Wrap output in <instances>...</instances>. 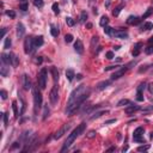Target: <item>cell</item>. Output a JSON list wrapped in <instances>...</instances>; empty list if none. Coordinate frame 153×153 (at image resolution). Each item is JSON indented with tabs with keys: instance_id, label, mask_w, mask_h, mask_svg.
<instances>
[{
	"instance_id": "obj_1",
	"label": "cell",
	"mask_w": 153,
	"mask_h": 153,
	"mask_svg": "<svg viewBox=\"0 0 153 153\" xmlns=\"http://www.w3.org/2000/svg\"><path fill=\"white\" fill-rule=\"evenodd\" d=\"M85 128H86V123H81V125H79L74 130H73V132H72V133H71L70 135H68V138H67L66 141H65L62 148H61V152H65V151H67V150L70 148L71 146H72V144L75 141V139H77L80 134H83L84 133Z\"/></svg>"
},
{
	"instance_id": "obj_2",
	"label": "cell",
	"mask_w": 153,
	"mask_h": 153,
	"mask_svg": "<svg viewBox=\"0 0 153 153\" xmlns=\"http://www.w3.org/2000/svg\"><path fill=\"white\" fill-rule=\"evenodd\" d=\"M32 96H34V111L35 114H37L42 107V93L38 87H32Z\"/></svg>"
},
{
	"instance_id": "obj_3",
	"label": "cell",
	"mask_w": 153,
	"mask_h": 153,
	"mask_svg": "<svg viewBox=\"0 0 153 153\" xmlns=\"http://www.w3.org/2000/svg\"><path fill=\"white\" fill-rule=\"evenodd\" d=\"M47 79H48V71L45 67H43L40 73H38V77H37V81H38V86L41 90H44L45 86H47Z\"/></svg>"
},
{
	"instance_id": "obj_4",
	"label": "cell",
	"mask_w": 153,
	"mask_h": 153,
	"mask_svg": "<svg viewBox=\"0 0 153 153\" xmlns=\"http://www.w3.org/2000/svg\"><path fill=\"white\" fill-rule=\"evenodd\" d=\"M49 100H50V104L55 107L57 104V100H59V90H57V86L54 85L50 90V93H49Z\"/></svg>"
},
{
	"instance_id": "obj_5",
	"label": "cell",
	"mask_w": 153,
	"mask_h": 153,
	"mask_svg": "<svg viewBox=\"0 0 153 153\" xmlns=\"http://www.w3.org/2000/svg\"><path fill=\"white\" fill-rule=\"evenodd\" d=\"M34 48H35L34 38H31V37H27L25 41H24V52H25V54H30V53H32Z\"/></svg>"
},
{
	"instance_id": "obj_6",
	"label": "cell",
	"mask_w": 153,
	"mask_h": 153,
	"mask_svg": "<svg viewBox=\"0 0 153 153\" xmlns=\"http://www.w3.org/2000/svg\"><path fill=\"white\" fill-rule=\"evenodd\" d=\"M70 128H71L70 125H67V123H66V125H63L61 128H60V129H59V130H57V132H56L55 134H54V139H60L61 136H63V134H66V133L68 132V129H70Z\"/></svg>"
},
{
	"instance_id": "obj_7",
	"label": "cell",
	"mask_w": 153,
	"mask_h": 153,
	"mask_svg": "<svg viewBox=\"0 0 153 153\" xmlns=\"http://www.w3.org/2000/svg\"><path fill=\"white\" fill-rule=\"evenodd\" d=\"M23 86H24V90L32 89V84H31V80H30L28 74H24V75H23Z\"/></svg>"
},
{
	"instance_id": "obj_8",
	"label": "cell",
	"mask_w": 153,
	"mask_h": 153,
	"mask_svg": "<svg viewBox=\"0 0 153 153\" xmlns=\"http://www.w3.org/2000/svg\"><path fill=\"white\" fill-rule=\"evenodd\" d=\"M74 50L78 54H83L84 53V44L80 40H77V41L74 42Z\"/></svg>"
},
{
	"instance_id": "obj_9",
	"label": "cell",
	"mask_w": 153,
	"mask_h": 153,
	"mask_svg": "<svg viewBox=\"0 0 153 153\" xmlns=\"http://www.w3.org/2000/svg\"><path fill=\"white\" fill-rule=\"evenodd\" d=\"M128 70L127 67H123V68H121V70H118V71H116L114 74L111 75V80H116V79H120L123 74L126 73V71Z\"/></svg>"
},
{
	"instance_id": "obj_10",
	"label": "cell",
	"mask_w": 153,
	"mask_h": 153,
	"mask_svg": "<svg viewBox=\"0 0 153 153\" xmlns=\"http://www.w3.org/2000/svg\"><path fill=\"white\" fill-rule=\"evenodd\" d=\"M138 110H140V107H139V105H134V104H130V105H128V107L125 109L126 114H128V115H130V114H134V112L138 111Z\"/></svg>"
},
{
	"instance_id": "obj_11",
	"label": "cell",
	"mask_w": 153,
	"mask_h": 153,
	"mask_svg": "<svg viewBox=\"0 0 153 153\" xmlns=\"http://www.w3.org/2000/svg\"><path fill=\"white\" fill-rule=\"evenodd\" d=\"M141 22L139 17H135V16H129L128 19H127V24H130V25H136Z\"/></svg>"
},
{
	"instance_id": "obj_12",
	"label": "cell",
	"mask_w": 153,
	"mask_h": 153,
	"mask_svg": "<svg viewBox=\"0 0 153 153\" xmlns=\"http://www.w3.org/2000/svg\"><path fill=\"white\" fill-rule=\"evenodd\" d=\"M24 34H25L24 25H23L22 23H18V24H17V36H18V38H22V37L24 36Z\"/></svg>"
},
{
	"instance_id": "obj_13",
	"label": "cell",
	"mask_w": 153,
	"mask_h": 153,
	"mask_svg": "<svg viewBox=\"0 0 153 153\" xmlns=\"http://www.w3.org/2000/svg\"><path fill=\"white\" fill-rule=\"evenodd\" d=\"M114 36L117 37V38H127V37H128V34H127V31H125V30H117V31L114 32Z\"/></svg>"
},
{
	"instance_id": "obj_14",
	"label": "cell",
	"mask_w": 153,
	"mask_h": 153,
	"mask_svg": "<svg viewBox=\"0 0 153 153\" xmlns=\"http://www.w3.org/2000/svg\"><path fill=\"white\" fill-rule=\"evenodd\" d=\"M10 60H11V65L13 66V67H17L18 66V63H19V57L13 54V53H10Z\"/></svg>"
},
{
	"instance_id": "obj_15",
	"label": "cell",
	"mask_w": 153,
	"mask_h": 153,
	"mask_svg": "<svg viewBox=\"0 0 153 153\" xmlns=\"http://www.w3.org/2000/svg\"><path fill=\"white\" fill-rule=\"evenodd\" d=\"M0 73H1L2 77H7L10 74V67H7L6 63H2L1 67H0Z\"/></svg>"
},
{
	"instance_id": "obj_16",
	"label": "cell",
	"mask_w": 153,
	"mask_h": 153,
	"mask_svg": "<svg viewBox=\"0 0 153 153\" xmlns=\"http://www.w3.org/2000/svg\"><path fill=\"white\" fill-rule=\"evenodd\" d=\"M110 84H111V80H104V81H100V83L97 85V90L102 91V90L107 89L108 86H110Z\"/></svg>"
},
{
	"instance_id": "obj_17",
	"label": "cell",
	"mask_w": 153,
	"mask_h": 153,
	"mask_svg": "<svg viewBox=\"0 0 153 153\" xmlns=\"http://www.w3.org/2000/svg\"><path fill=\"white\" fill-rule=\"evenodd\" d=\"M104 114H108V110H100V111H96V112H91V116H90V120H96L98 117H100L102 115Z\"/></svg>"
},
{
	"instance_id": "obj_18",
	"label": "cell",
	"mask_w": 153,
	"mask_h": 153,
	"mask_svg": "<svg viewBox=\"0 0 153 153\" xmlns=\"http://www.w3.org/2000/svg\"><path fill=\"white\" fill-rule=\"evenodd\" d=\"M1 61H2V63H6V65H11L10 54H5V53H2V54H1Z\"/></svg>"
},
{
	"instance_id": "obj_19",
	"label": "cell",
	"mask_w": 153,
	"mask_h": 153,
	"mask_svg": "<svg viewBox=\"0 0 153 153\" xmlns=\"http://www.w3.org/2000/svg\"><path fill=\"white\" fill-rule=\"evenodd\" d=\"M50 72H52V75H53V79H54V81H59V72L56 70V67H52L50 68Z\"/></svg>"
},
{
	"instance_id": "obj_20",
	"label": "cell",
	"mask_w": 153,
	"mask_h": 153,
	"mask_svg": "<svg viewBox=\"0 0 153 153\" xmlns=\"http://www.w3.org/2000/svg\"><path fill=\"white\" fill-rule=\"evenodd\" d=\"M108 23H109V18L107 17V16H103L102 18H100V20H99V25L100 27H107L108 25Z\"/></svg>"
},
{
	"instance_id": "obj_21",
	"label": "cell",
	"mask_w": 153,
	"mask_h": 153,
	"mask_svg": "<svg viewBox=\"0 0 153 153\" xmlns=\"http://www.w3.org/2000/svg\"><path fill=\"white\" fill-rule=\"evenodd\" d=\"M74 77H75V74H74V71H73V70H71V68H70V70L66 71V78H67L70 81L73 80V78H74Z\"/></svg>"
},
{
	"instance_id": "obj_22",
	"label": "cell",
	"mask_w": 153,
	"mask_h": 153,
	"mask_svg": "<svg viewBox=\"0 0 153 153\" xmlns=\"http://www.w3.org/2000/svg\"><path fill=\"white\" fill-rule=\"evenodd\" d=\"M12 110H13V114H14V117L17 118L19 116V112H18V105H17V102L13 100L12 102Z\"/></svg>"
},
{
	"instance_id": "obj_23",
	"label": "cell",
	"mask_w": 153,
	"mask_h": 153,
	"mask_svg": "<svg viewBox=\"0 0 153 153\" xmlns=\"http://www.w3.org/2000/svg\"><path fill=\"white\" fill-rule=\"evenodd\" d=\"M34 43H35V47H41L42 44H43V37L38 36V37L34 38Z\"/></svg>"
},
{
	"instance_id": "obj_24",
	"label": "cell",
	"mask_w": 153,
	"mask_h": 153,
	"mask_svg": "<svg viewBox=\"0 0 153 153\" xmlns=\"http://www.w3.org/2000/svg\"><path fill=\"white\" fill-rule=\"evenodd\" d=\"M49 114H50V110H49V108H48V104L43 108V120H47L48 117H49Z\"/></svg>"
},
{
	"instance_id": "obj_25",
	"label": "cell",
	"mask_w": 153,
	"mask_h": 153,
	"mask_svg": "<svg viewBox=\"0 0 153 153\" xmlns=\"http://www.w3.org/2000/svg\"><path fill=\"white\" fill-rule=\"evenodd\" d=\"M97 43H98V37L97 36H92V38H91V50H95V47H96Z\"/></svg>"
},
{
	"instance_id": "obj_26",
	"label": "cell",
	"mask_w": 153,
	"mask_h": 153,
	"mask_svg": "<svg viewBox=\"0 0 153 153\" xmlns=\"http://www.w3.org/2000/svg\"><path fill=\"white\" fill-rule=\"evenodd\" d=\"M144 134V128L142 127H138L135 130H134V135L133 136H140V135H142Z\"/></svg>"
},
{
	"instance_id": "obj_27",
	"label": "cell",
	"mask_w": 153,
	"mask_h": 153,
	"mask_svg": "<svg viewBox=\"0 0 153 153\" xmlns=\"http://www.w3.org/2000/svg\"><path fill=\"white\" fill-rule=\"evenodd\" d=\"M132 103H130V100H128V99H121L118 103H117V107H123V105H130Z\"/></svg>"
},
{
	"instance_id": "obj_28",
	"label": "cell",
	"mask_w": 153,
	"mask_h": 153,
	"mask_svg": "<svg viewBox=\"0 0 153 153\" xmlns=\"http://www.w3.org/2000/svg\"><path fill=\"white\" fill-rule=\"evenodd\" d=\"M11 44H12V41H11V38H10V37H7V38L5 40V43H4V49H10Z\"/></svg>"
},
{
	"instance_id": "obj_29",
	"label": "cell",
	"mask_w": 153,
	"mask_h": 153,
	"mask_svg": "<svg viewBox=\"0 0 153 153\" xmlns=\"http://www.w3.org/2000/svg\"><path fill=\"white\" fill-rule=\"evenodd\" d=\"M86 19H87V13H86V11H83L81 13H80V23H85L86 22Z\"/></svg>"
},
{
	"instance_id": "obj_30",
	"label": "cell",
	"mask_w": 153,
	"mask_h": 153,
	"mask_svg": "<svg viewBox=\"0 0 153 153\" xmlns=\"http://www.w3.org/2000/svg\"><path fill=\"white\" fill-rule=\"evenodd\" d=\"M152 13H153V9H152V7H150V9H148V10H147V11L144 13V16H142V19H146V18H148V17H150Z\"/></svg>"
},
{
	"instance_id": "obj_31",
	"label": "cell",
	"mask_w": 153,
	"mask_h": 153,
	"mask_svg": "<svg viewBox=\"0 0 153 153\" xmlns=\"http://www.w3.org/2000/svg\"><path fill=\"white\" fill-rule=\"evenodd\" d=\"M104 32H105L107 35H114L115 31H114V29L112 28H110V27L107 25V27H104Z\"/></svg>"
},
{
	"instance_id": "obj_32",
	"label": "cell",
	"mask_w": 153,
	"mask_h": 153,
	"mask_svg": "<svg viewBox=\"0 0 153 153\" xmlns=\"http://www.w3.org/2000/svg\"><path fill=\"white\" fill-rule=\"evenodd\" d=\"M50 34H52L53 37H57V36H59V30H57L55 27H52V29H50Z\"/></svg>"
},
{
	"instance_id": "obj_33",
	"label": "cell",
	"mask_w": 153,
	"mask_h": 153,
	"mask_svg": "<svg viewBox=\"0 0 153 153\" xmlns=\"http://www.w3.org/2000/svg\"><path fill=\"white\" fill-rule=\"evenodd\" d=\"M66 23H67L68 27H74V24H75V22H74L73 18H71V17H67V18H66Z\"/></svg>"
},
{
	"instance_id": "obj_34",
	"label": "cell",
	"mask_w": 153,
	"mask_h": 153,
	"mask_svg": "<svg viewBox=\"0 0 153 153\" xmlns=\"http://www.w3.org/2000/svg\"><path fill=\"white\" fill-rule=\"evenodd\" d=\"M52 10H53V12L55 14H57L60 12V10H59V5H57V2H54L53 4V6H52Z\"/></svg>"
},
{
	"instance_id": "obj_35",
	"label": "cell",
	"mask_w": 153,
	"mask_h": 153,
	"mask_svg": "<svg viewBox=\"0 0 153 153\" xmlns=\"http://www.w3.org/2000/svg\"><path fill=\"white\" fill-rule=\"evenodd\" d=\"M142 29H145V30H151V29H153V24L150 23V22H146V23L144 24Z\"/></svg>"
},
{
	"instance_id": "obj_36",
	"label": "cell",
	"mask_w": 153,
	"mask_h": 153,
	"mask_svg": "<svg viewBox=\"0 0 153 153\" xmlns=\"http://www.w3.org/2000/svg\"><path fill=\"white\" fill-rule=\"evenodd\" d=\"M19 9L22 10V11H28V9H29V5H28V2L25 1V2H23V4H20V6H19Z\"/></svg>"
},
{
	"instance_id": "obj_37",
	"label": "cell",
	"mask_w": 153,
	"mask_h": 153,
	"mask_svg": "<svg viewBox=\"0 0 153 153\" xmlns=\"http://www.w3.org/2000/svg\"><path fill=\"white\" fill-rule=\"evenodd\" d=\"M96 134H97V133H96L95 130H90V132L86 134V138H89V139H92V138H95V136H96Z\"/></svg>"
},
{
	"instance_id": "obj_38",
	"label": "cell",
	"mask_w": 153,
	"mask_h": 153,
	"mask_svg": "<svg viewBox=\"0 0 153 153\" xmlns=\"http://www.w3.org/2000/svg\"><path fill=\"white\" fill-rule=\"evenodd\" d=\"M121 9H122V6H117V7L112 11V14H114L115 17H117V16L120 14V12H121Z\"/></svg>"
},
{
	"instance_id": "obj_39",
	"label": "cell",
	"mask_w": 153,
	"mask_h": 153,
	"mask_svg": "<svg viewBox=\"0 0 153 153\" xmlns=\"http://www.w3.org/2000/svg\"><path fill=\"white\" fill-rule=\"evenodd\" d=\"M145 53L148 54V55L153 54V45H148L147 48H145Z\"/></svg>"
},
{
	"instance_id": "obj_40",
	"label": "cell",
	"mask_w": 153,
	"mask_h": 153,
	"mask_svg": "<svg viewBox=\"0 0 153 153\" xmlns=\"http://www.w3.org/2000/svg\"><path fill=\"white\" fill-rule=\"evenodd\" d=\"M2 117H4V126L7 127V125H9V115L5 112V114H2Z\"/></svg>"
},
{
	"instance_id": "obj_41",
	"label": "cell",
	"mask_w": 153,
	"mask_h": 153,
	"mask_svg": "<svg viewBox=\"0 0 153 153\" xmlns=\"http://www.w3.org/2000/svg\"><path fill=\"white\" fill-rule=\"evenodd\" d=\"M136 100L138 102H144V96H142L141 91H138V93H136Z\"/></svg>"
},
{
	"instance_id": "obj_42",
	"label": "cell",
	"mask_w": 153,
	"mask_h": 153,
	"mask_svg": "<svg viewBox=\"0 0 153 153\" xmlns=\"http://www.w3.org/2000/svg\"><path fill=\"white\" fill-rule=\"evenodd\" d=\"M65 41L67 42V43H71V42L73 41V36H72L71 34H67V35L65 36Z\"/></svg>"
},
{
	"instance_id": "obj_43",
	"label": "cell",
	"mask_w": 153,
	"mask_h": 153,
	"mask_svg": "<svg viewBox=\"0 0 153 153\" xmlns=\"http://www.w3.org/2000/svg\"><path fill=\"white\" fill-rule=\"evenodd\" d=\"M6 14L10 17V18H16V12L12 11V10H9V11H6Z\"/></svg>"
},
{
	"instance_id": "obj_44",
	"label": "cell",
	"mask_w": 153,
	"mask_h": 153,
	"mask_svg": "<svg viewBox=\"0 0 153 153\" xmlns=\"http://www.w3.org/2000/svg\"><path fill=\"white\" fill-rule=\"evenodd\" d=\"M148 148H150V145H145V146L138 147V151H139V152H142V151H147Z\"/></svg>"
},
{
	"instance_id": "obj_45",
	"label": "cell",
	"mask_w": 153,
	"mask_h": 153,
	"mask_svg": "<svg viewBox=\"0 0 153 153\" xmlns=\"http://www.w3.org/2000/svg\"><path fill=\"white\" fill-rule=\"evenodd\" d=\"M34 4H35V6H37V7H42V6H43V0H35Z\"/></svg>"
},
{
	"instance_id": "obj_46",
	"label": "cell",
	"mask_w": 153,
	"mask_h": 153,
	"mask_svg": "<svg viewBox=\"0 0 153 153\" xmlns=\"http://www.w3.org/2000/svg\"><path fill=\"white\" fill-rule=\"evenodd\" d=\"M105 56H107V59H109V60H112V59L115 57V55H114V53H112V52H107Z\"/></svg>"
},
{
	"instance_id": "obj_47",
	"label": "cell",
	"mask_w": 153,
	"mask_h": 153,
	"mask_svg": "<svg viewBox=\"0 0 153 153\" xmlns=\"http://www.w3.org/2000/svg\"><path fill=\"white\" fill-rule=\"evenodd\" d=\"M0 95H1V98H2V99H6V98H7V92H6L5 90H1V91H0Z\"/></svg>"
},
{
	"instance_id": "obj_48",
	"label": "cell",
	"mask_w": 153,
	"mask_h": 153,
	"mask_svg": "<svg viewBox=\"0 0 153 153\" xmlns=\"http://www.w3.org/2000/svg\"><path fill=\"white\" fill-rule=\"evenodd\" d=\"M133 139H134V141H136V142H144V139L141 138V135H140V136H133Z\"/></svg>"
},
{
	"instance_id": "obj_49",
	"label": "cell",
	"mask_w": 153,
	"mask_h": 153,
	"mask_svg": "<svg viewBox=\"0 0 153 153\" xmlns=\"http://www.w3.org/2000/svg\"><path fill=\"white\" fill-rule=\"evenodd\" d=\"M118 66H109V67H105L104 71H112V70H116Z\"/></svg>"
},
{
	"instance_id": "obj_50",
	"label": "cell",
	"mask_w": 153,
	"mask_h": 153,
	"mask_svg": "<svg viewBox=\"0 0 153 153\" xmlns=\"http://www.w3.org/2000/svg\"><path fill=\"white\" fill-rule=\"evenodd\" d=\"M132 54H133V56L135 57V56H138V55H139V54H140V50H139V49H134Z\"/></svg>"
},
{
	"instance_id": "obj_51",
	"label": "cell",
	"mask_w": 153,
	"mask_h": 153,
	"mask_svg": "<svg viewBox=\"0 0 153 153\" xmlns=\"http://www.w3.org/2000/svg\"><path fill=\"white\" fill-rule=\"evenodd\" d=\"M115 122H116V118H112V120H108V121H105L104 125H110V123H115Z\"/></svg>"
},
{
	"instance_id": "obj_52",
	"label": "cell",
	"mask_w": 153,
	"mask_h": 153,
	"mask_svg": "<svg viewBox=\"0 0 153 153\" xmlns=\"http://www.w3.org/2000/svg\"><path fill=\"white\" fill-rule=\"evenodd\" d=\"M145 86H146L145 84H140L139 87H138V91H141V92H142V90H145Z\"/></svg>"
},
{
	"instance_id": "obj_53",
	"label": "cell",
	"mask_w": 153,
	"mask_h": 153,
	"mask_svg": "<svg viewBox=\"0 0 153 153\" xmlns=\"http://www.w3.org/2000/svg\"><path fill=\"white\" fill-rule=\"evenodd\" d=\"M42 61H43V59H42L41 56H38V57L36 59V62H37L38 65H41V63H42Z\"/></svg>"
},
{
	"instance_id": "obj_54",
	"label": "cell",
	"mask_w": 153,
	"mask_h": 153,
	"mask_svg": "<svg viewBox=\"0 0 153 153\" xmlns=\"http://www.w3.org/2000/svg\"><path fill=\"white\" fill-rule=\"evenodd\" d=\"M5 34H6V28H4L2 29V31H1V38L5 37Z\"/></svg>"
},
{
	"instance_id": "obj_55",
	"label": "cell",
	"mask_w": 153,
	"mask_h": 153,
	"mask_svg": "<svg viewBox=\"0 0 153 153\" xmlns=\"http://www.w3.org/2000/svg\"><path fill=\"white\" fill-rule=\"evenodd\" d=\"M19 142H14V145H12V148H17V147H19Z\"/></svg>"
},
{
	"instance_id": "obj_56",
	"label": "cell",
	"mask_w": 153,
	"mask_h": 153,
	"mask_svg": "<svg viewBox=\"0 0 153 153\" xmlns=\"http://www.w3.org/2000/svg\"><path fill=\"white\" fill-rule=\"evenodd\" d=\"M86 28L91 29V28H92V24H91V23H87V24H86Z\"/></svg>"
},
{
	"instance_id": "obj_57",
	"label": "cell",
	"mask_w": 153,
	"mask_h": 153,
	"mask_svg": "<svg viewBox=\"0 0 153 153\" xmlns=\"http://www.w3.org/2000/svg\"><path fill=\"white\" fill-rule=\"evenodd\" d=\"M148 89H150V91H151V92L153 93V84H151V85L148 86Z\"/></svg>"
},
{
	"instance_id": "obj_58",
	"label": "cell",
	"mask_w": 153,
	"mask_h": 153,
	"mask_svg": "<svg viewBox=\"0 0 153 153\" xmlns=\"http://www.w3.org/2000/svg\"><path fill=\"white\" fill-rule=\"evenodd\" d=\"M148 42H150V43H153V36H152V37H150V38H148Z\"/></svg>"
},
{
	"instance_id": "obj_59",
	"label": "cell",
	"mask_w": 153,
	"mask_h": 153,
	"mask_svg": "<svg viewBox=\"0 0 153 153\" xmlns=\"http://www.w3.org/2000/svg\"><path fill=\"white\" fill-rule=\"evenodd\" d=\"M127 150H128V146H125V147H123V148H122V151H123V152H126V151H127Z\"/></svg>"
},
{
	"instance_id": "obj_60",
	"label": "cell",
	"mask_w": 153,
	"mask_h": 153,
	"mask_svg": "<svg viewBox=\"0 0 153 153\" xmlns=\"http://www.w3.org/2000/svg\"><path fill=\"white\" fill-rule=\"evenodd\" d=\"M111 151H115V147H111V148L108 150V152H111Z\"/></svg>"
},
{
	"instance_id": "obj_61",
	"label": "cell",
	"mask_w": 153,
	"mask_h": 153,
	"mask_svg": "<svg viewBox=\"0 0 153 153\" xmlns=\"http://www.w3.org/2000/svg\"><path fill=\"white\" fill-rule=\"evenodd\" d=\"M77 78H78V79H81V78H83V75H81V74H78V75H77Z\"/></svg>"
},
{
	"instance_id": "obj_62",
	"label": "cell",
	"mask_w": 153,
	"mask_h": 153,
	"mask_svg": "<svg viewBox=\"0 0 153 153\" xmlns=\"http://www.w3.org/2000/svg\"><path fill=\"white\" fill-rule=\"evenodd\" d=\"M151 139L153 140V132H152V133H151Z\"/></svg>"
},
{
	"instance_id": "obj_63",
	"label": "cell",
	"mask_w": 153,
	"mask_h": 153,
	"mask_svg": "<svg viewBox=\"0 0 153 153\" xmlns=\"http://www.w3.org/2000/svg\"><path fill=\"white\" fill-rule=\"evenodd\" d=\"M19 1H22V2H25V1H27V0H19Z\"/></svg>"
},
{
	"instance_id": "obj_64",
	"label": "cell",
	"mask_w": 153,
	"mask_h": 153,
	"mask_svg": "<svg viewBox=\"0 0 153 153\" xmlns=\"http://www.w3.org/2000/svg\"><path fill=\"white\" fill-rule=\"evenodd\" d=\"M89 1H93V0H89Z\"/></svg>"
}]
</instances>
